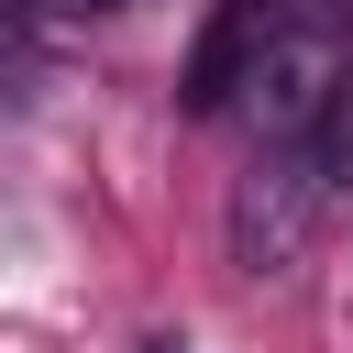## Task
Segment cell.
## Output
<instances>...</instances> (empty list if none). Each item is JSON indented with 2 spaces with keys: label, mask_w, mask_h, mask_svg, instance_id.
<instances>
[{
  "label": "cell",
  "mask_w": 353,
  "mask_h": 353,
  "mask_svg": "<svg viewBox=\"0 0 353 353\" xmlns=\"http://www.w3.org/2000/svg\"><path fill=\"white\" fill-rule=\"evenodd\" d=\"M309 188H320V154H309V143H265V165L232 188V254H243L254 276L298 265V243H309Z\"/></svg>",
  "instance_id": "obj_1"
},
{
  "label": "cell",
  "mask_w": 353,
  "mask_h": 353,
  "mask_svg": "<svg viewBox=\"0 0 353 353\" xmlns=\"http://www.w3.org/2000/svg\"><path fill=\"white\" fill-rule=\"evenodd\" d=\"M331 77H342V55H331L320 33H298V22H287V33L265 44V66L243 77V99H232V110H243L265 143H309V132H320V110H331Z\"/></svg>",
  "instance_id": "obj_2"
},
{
  "label": "cell",
  "mask_w": 353,
  "mask_h": 353,
  "mask_svg": "<svg viewBox=\"0 0 353 353\" xmlns=\"http://www.w3.org/2000/svg\"><path fill=\"white\" fill-rule=\"evenodd\" d=\"M276 33H287V11H276V0H221V11H210V33H199V55H188V110H232Z\"/></svg>",
  "instance_id": "obj_3"
},
{
  "label": "cell",
  "mask_w": 353,
  "mask_h": 353,
  "mask_svg": "<svg viewBox=\"0 0 353 353\" xmlns=\"http://www.w3.org/2000/svg\"><path fill=\"white\" fill-rule=\"evenodd\" d=\"M44 77V11L33 0H0V99H22Z\"/></svg>",
  "instance_id": "obj_4"
},
{
  "label": "cell",
  "mask_w": 353,
  "mask_h": 353,
  "mask_svg": "<svg viewBox=\"0 0 353 353\" xmlns=\"http://www.w3.org/2000/svg\"><path fill=\"white\" fill-rule=\"evenodd\" d=\"M309 154H320V188H353V66L331 77V110H320Z\"/></svg>",
  "instance_id": "obj_5"
},
{
  "label": "cell",
  "mask_w": 353,
  "mask_h": 353,
  "mask_svg": "<svg viewBox=\"0 0 353 353\" xmlns=\"http://www.w3.org/2000/svg\"><path fill=\"white\" fill-rule=\"evenodd\" d=\"M44 22H99V11H121V0H33Z\"/></svg>",
  "instance_id": "obj_6"
},
{
  "label": "cell",
  "mask_w": 353,
  "mask_h": 353,
  "mask_svg": "<svg viewBox=\"0 0 353 353\" xmlns=\"http://www.w3.org/2000/svg\"><path fill=\"white\" fill-rule=\"evenodd\" d=\"M143 353H176V342H143Z\"/></svg>",
  "instance_id": "obj_7"
}]
</instances>
